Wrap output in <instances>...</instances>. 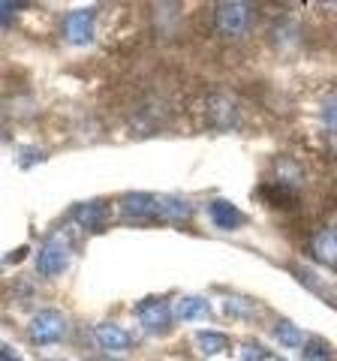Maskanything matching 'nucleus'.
Returning <instances> with one entry per match:
<instances>
[{
    "label": "nucleus",
    "mask_w": 337,
    "mask_h": 361,
    "mask_svg": "<svg viewBox=\"0 0 337 361\" xmlns=\"http://www.w3.org/2000/svg\"><path fill=\"white\" fill-rule=\"evenodd\" d=\"M214 18H217V27L226 39H241L250 33L253 27V6L250 4H220L214 9Z\"/></svg>",
    "instance_id": "nucleus-1"
},
{
    "label": "nucleus",
    "mask_w": 337,
    "mask_h": 361,
    "mask_svg": "<svg viewBox=\"0 0 337 361\" xmlns=\"http://www.w3.org/2000/svg\"><path fill=\"white\" fill-rule=\"evenodd\" d=\"M66 329H70V322H66V316L61 310H39L37 316L30 319L27 325V334L33 343L39 346H49V343H58L66 337Z\"/></svg>",
    "instance_id": "nucleus-2"
},
{
    "label": "nucleus",
    "mask_w": 337,
    "mask_h": 361,
    "mask_svg": "<svg viewBox=\"0 0 337 361\" xmlns=\"http://www.w3.org/2000/svg\"><path fill=\"white\" fill-rule=\"evenodd\" d=\"M136 316L148 334H163L168 329V322H172V307H168L166 298H148L136 307Z\"/></svg>",
    "instance_id": "nucleus-3"
},
{
    "label": "nucleus",
    "mask_w": 337,
    "mask_h": 361,
    "mask_svg": "<svg viewBox=\"0 0 337 361\" xmlns=\"http://www.w3.org/2000/svg\"><path fill=\"white\" fill-rule=\"evenodd\" d=\"M66 265H70V247L61 238H51L37 256V271L42 277H58L66 271Z\"/></svg>",
    "instance_id": "nucleus-4"
},
{
    "label": "nucleus",
    "mask_w": 337,
    "mask_h": 361,
    "mask_svg": "<svg viewBox=\"0 0 337 361\" xmlns=\"http://www.w3.org/2000/svg\"><path fill=\"white\" fill-rule=\"evenodd\" d=\"M63 37L73 45H87L94 39V13H87V9L70 13L63 18Z\"/></svg>",
    "instance_id": "nucleus-5"
},
{
    "label": "nucleus",
    "mask_w": 337,
    "mask_h": 361,
    "mask_svg": "<svg viewBox=\"0 0 337 361\" xmlns=\"http://www.w3.org/2000/svg\"><path fill=\"white\" fill-rule=\"evenodd\" d=\"M271 184H277L280 190H286V193L295 196V190H301V184H305V169H301L295 160H289V157H280V160L274 163V180Z\"/></svg>",
    "instance_id": "nucleus-6"
},
{
    "label": "nucleus",
    "mask_w": 337,
    "mask_h": 361,
    "mask_svg": "<svg viewBox=\"0 0 337 361\" xmlns=\"http://www.w3.org/2000/svg\"><path fill=\"white\" fill-rule=\"evenodd\" d=\"M208 217L223 232H232V229H238V226L244 223V214L235 208L232 202H226V199H214V202H211V205H208Z\"/></svg>",
    "instance_id": "nucleus-7"
},
{
    "label": "nucleus",
    "mask_w": 337,
    "mask_h": 361,
    "mask_svg": "<svg viewBox=\"0 0 337 361\" xmlns=\"http://www.w3.org/2000/svg\"><path fill=\"white\" fill-rule=\"evenodd\" d=\"M310 250H313V259L322 265H329L337 271V226H331V229H322L317 238H313L310 244Z\"/></svg>",
    "instance_id": "nucleus-8"
},
{
    "label": "nucleus",
    "mask_w": 337,
    "mask_h": 361,
    "mask_svg": "<svg viewBox=\"0 0 337 361\" xmlns=\"http://www.w3.org/2000/svg\"><path fill=\"white\" fill-rule=\"evenodd\" d=\"M123 217H157V196L151 193H127L121 199Z\"/></svg>",
    "instance_id": "nucleus-9"
},
{
    "label": "nucleus",
    "mask_w": 337,
    "mask_h": 361,
    "mask_svg": "<svg viewBox=\"0 0 337 361\" xmlns=\"http://www.w3.org/2000/svg\"><path fill=\"white\" fill-rule=\"evenodd\" d=\"M94 337H97V343L106 346V349H130L133 346V334L127 329H121V325H115V322L97 325Z\"/></svg>",
    "instance_id": "nucleus-10"
},
{
    "label": "nucleus",
    "mask_w": 337,
    "mask_h": 361,
    "mask_svg": "<svg viewBox=\"0 0 337 361\" xmlns=\"http://www.w3.org/2000/svg\"><path fill=\"white\" fill-rule=\"evenodd\" d=\"M157 217H166V220H190L193 217V205L181 196H157Z\"/></svg>",
    "instance_id": "nucleus-11"
},
{
    "label": "nucleus",
    "mask_w": 337,
    "mask_h": 361,
    "mask_svg": "<svg viewBox=\"0 0 337 361\" xmlns=\"http://www.w3.org/2000/svg\"><path fill=\"white\" fill-rule=\"evenodd\" d=\"M208 313H211V307L202 295H187V298H181L175 304V316L181 322H199V319H205Z\"/></svg>",
    "instance_id": "nucleus-12"
},
{
    "label": "nucleus",
    "mask_w": 337,
    "mask_h": 361,
    "mask_svg": "<svg viewBox=\"0 0 337 361\" xmlns=\"http://www.w3.org/2000/svg\"><path fill=\"white\" fill-rule=\"evenodd\" d=\"M208 115L220 130H226V127H232V123L238 121V109H235L226 97H211L208 99Z\"/></svg>",
    "instance_id": "nucleus-13"
},
{
    "label": "nucleus",
    "mask_w": 337,
    "mask_h": 361,
    "mask_svg": "<svg viewBox=\"0 0 337 361\" xmlns=\"http://www.w3.org/2000/svg\"><path fill=\"white\" fill-rule=\"evenodd\" d=\"M106 217H109V208L103 202H87V205L75 208V223L82 226V229H97V226H103Z\"/></svg>",
    "instance_id": "nucleus-14"
},
{
    "label": "nucleus",
    "mask_w": 337,
    "mask_h": 361,
    "mask_svg": "<svg viewBox=\"0 0 337 361\" xmlns=\"http://www.w3.org/2000/svg\"><path fill=\"white\" fill-rule=\"evenodd\" d=\"M196 343H199V349L205 355H217V353H223V349H226V337L223 334H217V331H199L196 334Z\"/></svg>",
    "instance_id": "nucleus-15"
},
{
    "label": "nucleus",
    "mask_w": 337,
    "mask_h": 361,
    "mask_svg": "<svg viewBox=\"0 0 337 361\" xmlns=\"http://www.w3.org/2000/svg\"><path fill=\"white\" fill-rule=\"evenodd\" d=\"M274 337L283 346H289V349H295V346H301L305 343V337H301V331H298V325H292V322H277V329H274Z\"/></svg>",
    "instance_id": "nucleus-16"
},
{
    "label": "nucleus",
    "mask_w": 337,
    "mask_h": 361,
    "mask_svg": "<svg viewBox=\"0 0 337 361\" xmlns=\"http://www.w3.org/2000/svg\"><path fill=\"white\" fill-rule=\"evenodd\" d=\"M305 361H334V349L325 341H310L305 346Z\"/></svg>",
    "instance_id": "nucleus-17"
},
{
    "label": "nucleus",
    "mask_w": 337,
    "mask_h": 361,
    "mask_svg": "<svg viewBox=\"0 0 337 361\" xmlns=\"http://www.w3.org/2000/svg\"><path fill=\"white\" fill-rule=\"evenodd\" d=\"M223 310H226L229 316H241V319H250L253 316V304L250 301H238V298H229L226 304H223Z\"/></svg>",
    "instance_id": "nucleus-18"
},
{
    "label": "nucleus",
    "mask_w": 337,
    "mask_h": 361,
    "mask_svg": "<svg viewBox=\"0 0 337 361\" xmlns=\"http://www.w3.org/2000/svg\"><path fill=\"white\" fill-rule=\"evenodd\" d=\"M238 355H241L244 361H262V358H265L268 353H265V349H262L259 343H244Z\"/></svg>",
    "instance_id": "nucleus-19"
},
{
    "label": "nucleus",
    "mask_w": 337,
    "mask_h": 361,
    "mask_svg": "<svg viewBox=\"0 0 337 361\" xmlns=\"http://www.w3.org/2000/svg\"><path fill=\"white\" fill-rule=\"evenodd\" d=\"M322 121L329 123L331 130H337V99H331V103L322 109Z\"/></svg>",
    "instance_id": "nucleus-20"
},
{
    "label": "nucleus",
    "mask_w": 337,
    "mask_h": 361,
    "mask_svg": "<svg viewBox=\"0 0 337 361\" xmlns=\"http://www.w3.org/2000/svg\"><path fill=\"white\" fill-rule=\"evenodd\" d=\"M18 4H0V25H9L13 21V13H18Z\"/></svg>",
    "instance_id": "nucleus-21"
},
{
    "label": "nucleus",
    "mask_w": 337,
    "mask_h": 361,
    "mask_svg": "<svg viewBox=\"0 0 337 361\" xmlns=\"http://www.w3.org/2000/svg\"><path fill=\"white\" fill-rule=\"evenodd\" d=\"M0 361H21L16 353H13V346H6V343H0Z\"/></svg>",
    "instance_id": "nucleus-22"
},
{
    "label": "nucleus",
    "mask_w": 337,
    "mask_h": 361,
    "mask_svg": "<svg viewBox=\"0 0 337 361\" xmlns=\"http://www.w3.org/2000/svg\"><path fill=\"white\" fill-rule=\"evenodd\" d=\"M37 157H42V151H21V166H33Z\"/></svg>",
    "instance_id": "nucleus-23"
}]
</instances>
